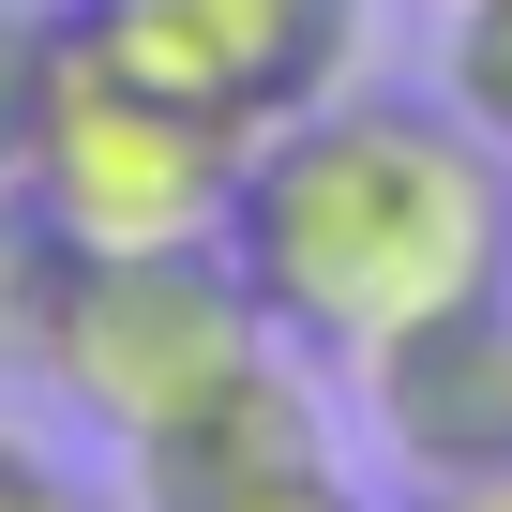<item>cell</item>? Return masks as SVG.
<instances>
[{
	"label": "cell",
	"mask_w": 512,
	"mask_h": 512,
	"mask_svg": "<svg viewBox=\"0 0 512 512\" xmlns=\"http://www.w3.org/2000/svg\"><path fill=\"white\" fill-rule=\"evenodd\" d=\"M76 31L241 136H272L362 76V0H76Z\"/></svg>",
	"instance_id": "cell-4"
},
{
	"label": "cell",
	"mask_w": 512,
	"mask_h": 512,
	"mask_svg": "<svg viewBox=\"0 0 512 512\" xmlns=\"http://www.w3.org/2000/svg\"><path fill=\"white\" fill-rule=\"evenodd\" d=\"M272 347L287 332H272V302L241 287L226 241H151V256H91V272H76V302L46 332V377L121 452H151V437H181V422H211L241 392H272Z\"/></svg>",
	"instance_id": "cell-2"
},
{
	"label": "cell",
	"mask_w": 512,
	"mask_h": 512,
	"mask_svg": "<svg viewBox=\"0 0 512 512\" xmlns=\"http://www.w3.org/2000/svg\"><path fill=\"white\" fill-rule=\"evenodd\" d=\"M407 512H512V467H467V482H422Z\"/></svg>",
	"instance_id": "cell-11"
},
{
	"label": "cell",
	"mask_w": 512,
	"mask_h": 512,
	"mask_svg": "<svg viewBox=\"0 0 512 512\" xmlns=\"http://www.w3.org/2000/svg\"><path fill=\"white\" fill-rule=\"evenodd\" d=\"M76 272H91V241H61L16 181H0V362H46V332H61Z\"/></svg>",
	"instance_id": "cell-6"
},
{
	"label": "cell",
	"mask_w": 512,
	"mask_h": 512,
	"mask_svg": "<svg viewBox=\"0 0 512 512\" xmlns=\"http://www.w3.org/2000/svg\"><path fill=\"white\" fill-rule=\"evenodd\" d=\"M452 106L512 151V0H452Z\"/></svg>",
	"instance_id": "cell-7"
},
{
	"label": "cell",
	"mask_w": 512,
	"mask_h": 512,
	"mask_svg": "<svg viewBox=\"0 0 512 512\" xmlns=\"http://www.w3.org/2000/svg\"><path fill=\"white\" fill-rule=\"evenodd\" d=\"M241 121L151 91L136 61H106L76 16H61V61H46V121H31V166L16 196L91 241V256H151V241H226V196H241Z\"/></svg>",
	"instance_id": "cell-3"
},
{
	"label": "cell",
	"mask_w": 512,
	"mask_h": 512,
	"mask_svg": "<svg viewBox=\"0 0 512 512\" xmlns=\"http://www.w3.org/2000/svg\"><path fill=\"white\" fill-rule=\"evenodd\" d=\"M211 512H377V497H347V482H332L317 452H287L272 482H241V497H211Z\"/></svg>",
	"instance_id": "cell-9"
},
{
	"label": "cell",
	"mask_w": 512,
	"mask_h": 512,
	"mask_svg": "<svg viewBox=\"0 0 512 512\" xmlns=\"http://www.w3.org/2000/svg\"><path fill=\"white\" fill-rule=\"evenodd\" d=\"M362 422H377V452H392L407 482L512 467V287L377 332V347H362Z\"/></svg>",
	"instance_id": "cell-5"
},
{
	"label": "cell",
	"mask_w": 512,
	"mask_h": 512,
	"mask_svg": "<svg viewBox=\"0 0 512 512\" xmlns=\"http://www.w3.org/2000/svg\"><path fill=\"white\" fill-rule=\"evenodd\" d=\"M0 512H91V497H76V482H61V467L16 437V422H0Z\"/></svg>",
	"instance_id": "cell-10"
},
{
	"label": "cell",
	"mask_w": 512,
	"mask_h": 512,
	"mask_svg": "<svg viewBox=\"0 0 512 512\" xmlns=\"http://www.w3.org/2000/svg\"><path fill=\"white\" fill-rule=\"evenodd\" d=\"M226 256L272 302L287 347L362 362L377 332L512 287V151L467 106L332 91V106H302V121H272L241 151Z\"/></svg>",
	"instance_id": "cell-1"
},
{
	"label": "cell",
	"mask_w": 512,
	"mask_h": 512,
	"mask_svg": "<svg viewBox=\"0 0 512 512\" xmlns=\"http://www.w3.org/2000/svg\"><path fill=\"white\" fill-rule=\"evenodd\" d=\"M46 61H61V16H16V0H0V181L31 166V121H46Z\"/></svg>",
	"instance_id": "cell-8"
}]
</instances>
